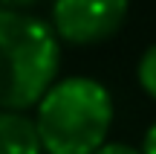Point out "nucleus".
Wrapping results in <instances>:
<instances>
[{"label": "nucleus", "mask_w": 156, "mask_h": 154, "mask_svg": "<svg viewBox=\"0 0 156 154\" xmlns=\"http://www.w3.org/2000/svg\"><path fill=\"white\" fill-rule=\"evenodd\" d=\"M61 67V38L52 23L0 6V111L38 108Z\"/></svg>", "instance_id": "1"}, {"label": "nucleus", "mask_w": 156, "mask_h": 154, "mask_svg": "<svg viewBox=\"0 0 156 154\" xmlns=\"http://www.w3.org/2000/svg\"><path fill=\"white\" fill-rule=\"evenodd\" d=\"M113 116V96L98 79L67 76L46 90L32 119L44 154H95L110 143Z\"/></svg>", "instance_id": "2"}, {"label": "nucleus", "mask_w": 156, "mask_h": 154, "mask_svg": "<svg viewBox=\"0 0 156 154\" xmlns=\"http://www.w3.org/2000/svg\"><path fill=\"white\" fill-rule=\"evenodd\" d=\"M127 0H55L52 29L61 41L78 47L101 44L124 26Z\"/></svg>", "instance_id": "3"}, {"label": "nucleus", "mask_w": 156, "mask_h": 154, "mask_svg": "<svg viewBox=\"0 0 156 154\" xmlns=\"http://www.w3.org/2000/svg\"><path fill=\"white\" fill-rule=\"evenodd\" d=\"M0 154H44L35 119L17 111H0Z\"/></svg>", "instance_id": "4"}, {"label": "nucleus", "mask_w": 156, "mask_h": 154, "mask_svg": "<svg viewBox=\"0 0 156 154\" xmlns=\"http://www.w3.org/2000/svg\"><path fill=\"white\" fill-rule=\"evenodd\" d=\"M136 79H139L142 90L156 102V44H151L139 58V67H136Z\"/></svg>", "instance_id": "5"}, {"label": "nucleus", "mask_w": 156, "mask_h": 154, "mask_svg": "<svg viewBox=\"0 0 156 154\" xmlns=\"http://www.w3.org/2000/svg\"><path fill=\"white\" fill-rule=\"evenodd\" d=\"M95 154H142V148H133V145H127V143H107Z\"/></svg>", "instance_id": "6"}, {"label": "nucleus", "mask_w": 156, "mask_h": 154, "mask_svg": "<svg viewBox=\"0 0 156 154\" xmlns=\"http://www.w3.org/2000/svg\"><path fill=\"white\" fill-rule=\"evenodd\" d=\"M142 154H156V122L145 131V140H142Z\"/></svg>", "instance_id": "7"}, {"label": "nucleus", "mask_w": 156, "mask_h": 154, "mask_svg": "<svg viewBox=\"0 0 156 154\" xmlns=\"http://www.w3.org/2000/svg\"><path fill=\"white\" fill-rule=\"evenodd\" d=\"M35 0H0V6L3 9H17V12H23L26 6H32Z\"/></svg>", "instance_id": "8"}]
</instances>
